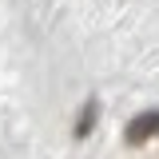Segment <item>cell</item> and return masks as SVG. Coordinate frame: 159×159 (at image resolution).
<instances>
[{"mask_svg": "<svg viewBox=\"0 0 159 159\" xmlns=\"http://www.w3.org/2000/svg\"><path fill=\"white\" fill-rule=\"evenodd\" d=\"M151 135H159V111H143V116H135L127 127H123V139H127L131 147L147 143Z\"/></svg>", "mask_w": 159, "mask_h": 159, "instance_id": "obj_1", "label": "cell"}, {"mask_svg": "<svg viewBox=\"0 0 159 159\" xmlns=\"http://www.w3.org/2000/svg\"><path fill=\"white\" fill-rule=\"evenodd\" d=\"M96 119H99V96H88L84 107H80V116H76V123H72V135L88 139L92 131H96Z\"/></svg>", "mask_w": 159, "mask_h": 159, "instance_id": "obj_2", "label": "cell"}]
</instances>
